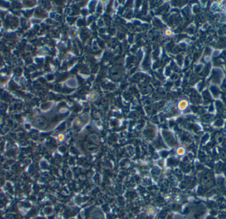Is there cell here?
Segmentation results:
<instances>
[{"label": "cell", "mask_w": 226, "mask_h": 219, "mask_svg": "<svg viewBox=\"0 0 226 219\" xmlns=\"http://www.w3.org/2000/svg\"><path fill=\"white\" fill-rule=\"evenodd\" d=\"M189 105V101L186 99H182L180 100L177 105V107L179 109L180 111H184L185 109L188 108Z\"/></svg>", "instance_id": "cell-1"}, {"label": "cell", "mask_w": 226, "mask_h": 219, "mask_svg": "<svg viewBox=\"0 0 226 219\" xmlns=\"http://www.w3.org/2000/svg\"><path fill=\"white\" fill-rule=\"evenodd\" d=\"M176 153H177V154L178 156H183L185 154V153H186V150H185V148H184V147H182V146H180L179 148H177V150H176Z\"/></svg>", "instance_id": "cell-2"}, {"label": "cell", "mask_w": 226, "mask_h": 219, "mask_svg": "<svg viewBox=\"0 0 226 219\" xmlns=\"http://www.w3.org/2000/svg\"><path fill=\"white\" fill-rule=\"evenodd\" d=\"M147 213L149 215H155L156 213V210L154 207H149L147 209Z\"/></svg>", "instance_id": "cell-3"}, {"label": "cell", "mask_w": 226, "mask_h": 219, "mask_svg": "<svg viewBox=\"0 0 226 219\" xmlns=\"http://www.w3.org/2000/svg\"><path fill=\"white\" fill-rule=\"evenodd\" d=\"M223 13L226 17V3H225L223 6Z\"/></svg>", "instance_id": "cell-4"}, {"label": "cell", "mask_w": 226, "mask_h": 219, "mask_svg": "<svg viewBox=\"0 0 226 219\" xmlns=\"http://www.w3.org/2000/svg\"><path fill=\"white\" fill-rule=\"evenodd\" d=\"M64 139V136L62 134H59V136H58V140H59L60 141H63Z\"/></svg>", "instance_id": "cell-5"}, {"label": "cell", "mask_w": 226, "mask_h": 219, "mask_svg": "<svg viewBox=\"0 0 226 219\" xmlns=\"http://www.w3.org/2000/svg\"><path fill=\"white\" fill-rule=\"evenodd\" d=\"M166 33H167V35H169H169H171V34H172V32H171L170 30H167V31H166Z\"/></svg>", "instance_id": "cell-6"}]
</instances>
